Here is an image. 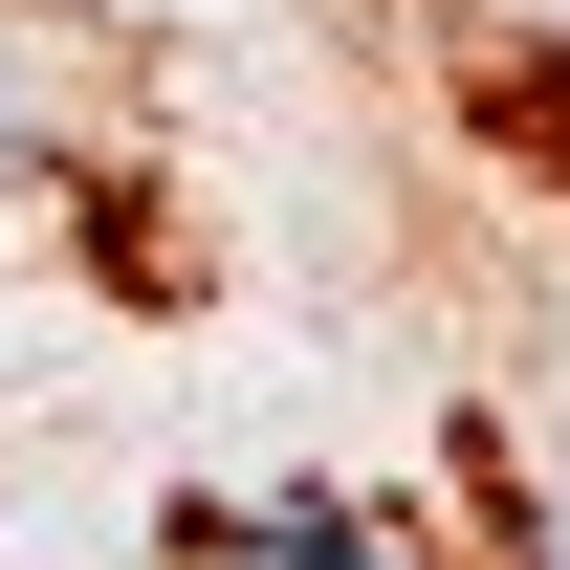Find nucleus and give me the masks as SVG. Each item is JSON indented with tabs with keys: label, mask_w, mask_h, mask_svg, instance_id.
Here are the masks:
<instances>
[{
	"label": "nucleus",
	"mask_w": 570,
	"mask_h": 570,
	"mask_svg": "<svg viewBox=\"0 0 570 570\" xmlns=\"http://www.w3.org/2000/svg\"><path fill=\"white\" fill-rule=\"evenodd\" d=\"M264 549H285V570H395V549H373V527H352V504H285Z\"/></svg>",
	"instance_id": "1"
}]
</instances>
